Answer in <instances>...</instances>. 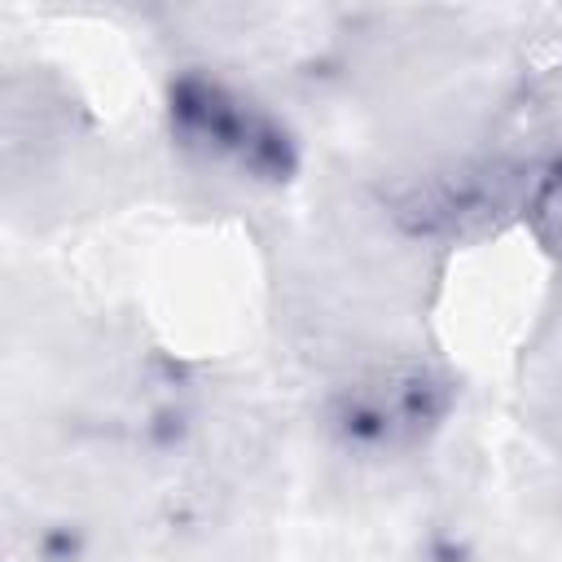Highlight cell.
Returning a JSON list of instances; mask_svg holds the SVG:
<instances>
[{
  "label": "cell",
  "instance_id": "cell-1",
  "mask_svg": "<svg viewBox=\"0 0 562 562\" xmlns=\"http://www.w3.org/2000/svg\"><path fill=\"white\" fill-rule=\"evenodd\" d=\"M176 114H180V127L193 145H206L211 154L220 158H233L241 162L246 171H285V145L281 136L250 110H241V101L224 97L220 88H184L176 97Z\"/></svg>",
  "mask_w": 562,
  "mask_h": 562
},
{
  "label": "cell",
  "instance_id": "cell-2",
  "mask_svg": "<svg viewBox=\"0 0 562 562\" xmlns=\"http://www.w3.org/2000/svg\"><path fill=\"white\" fill-rule=\"evenodd\" d=\"M536 220L562 246V167L540 184V193H536Z\"/></svg>",
  "mask_w": 562,
  "mask_h": 562
}]
</instances>
